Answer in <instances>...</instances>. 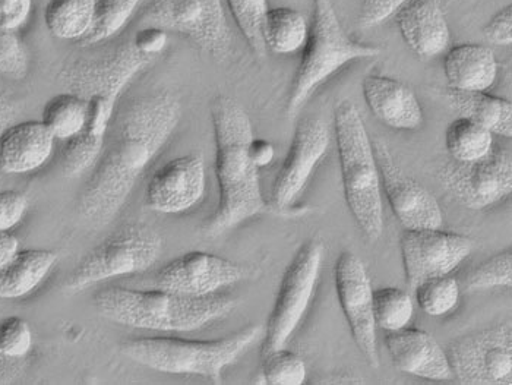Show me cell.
I'll list each match as a JSON object with an SVG mask.
<instances>
[{"mask_svg":"<svg viewBox=\"0 0 512 385\" xmlns=\"http://www.w3.org/2000/svg\"><path fill=\"white\" fill-rule=\"evenodd\" d=\"M182 118V104L170 91H157L129 104L93 166L77 210L85 222H112L147 167L167 144Z\"/></svg>","mask_w":512,"mask_h":385,"instance_id":"cell-1","label":"cell"},{"mask_svg":"<svg viewBox=\"0 0 512 385\" xmlns=\"http://www.w3.org/2000/svg\"><path fill=\"white\" fill-rule=\"evenodd\" d=\"M156 58L139 53L131 41L115 52L94 59H77L60 69L59 81L66 91L87 102V126L62 151L63 173L69 178L93 169L106 144L120 96Z\"/></svg>","mask_w":512,"mask_h":385,"instance_id":"cell-2","label":"cell"},{"mask_svg":"<svg viewBox=\"0 0 512 385\" xmlns=\"http://www.w3.org/2000/svg\"><path fill=\"white\" fill-rule=\"evenodd\" d=\"M216 141V176L220 198L216 211L205 220V238H218L240 223L267 210L259 183V169L249 157L254 140L251 119L229 96H217L210 106Z\"/></svg>","mask_w":512,"mask_h":385,"instance_id":"cell-3","label":"cell"},{"mask_svg":"<svg viewBox=\"0 0 512 385\" xmlns=\"http://www.w3.org/2000/svg\"><path fill=\"white\" fill-rule=\"evenodd\" d=\"M94 306L107 320L139 330L189 333L227 317L236 302L227 296H188L169 290L106 287L94 295Z\"/></svg>","mask_w":512,"mask_h":385,"instance_id":"cell-4","label":"cell"},{"mask_svg":"<svg viewBox=\"0 0 512 385\" xmlns=\"http://www.w3.org/2000/svg\"><path fill=\"white\" fill-rule=\"evenodd\" d=\"M334 131L347 207L365 238L378 241L384 230L381 176L374 142L355 103L335 106Z\"/></svg>","mask_w":512,"mask_h":385,"instance_id":"cell-5","label":"cell"},{"mask_svg":"<svg viewBox=\"0 0 512 385\" xmlns=\"http://www.w3.org/2000/svg\"><path fill=\"white\" fill-rule=\"evenodd\" d=\"M264 334L252 324L217 340L179 337H138L123 343L122 353L131 361L164 374L199 375L220 384L223 371L254 346Z\"/></svg>","mask_w":512,"mask_h":385,"instance_id":"cell-6","label":"cell"},{"mask_svg":"<svg viewBox=\"0 0 512 385\" xmlns=\"http://www.w3.org/2000/svg\"><path fill=\"white\" fill-rule=\"evenodd\" d=\"M381 49L353 40L331 0H314L308 40L287 100V118L295 119L316 90L347 63L376 58Z\"/></svg>","mask_w":512,"mask_h":385,"instance_id":"cell-7","label":"cell"},{"mask_svg":"<svg viewBox=\"0 0 512 385\" xmlns=\"http://www.w3.org/2000/svg\"><path fill=\"white\" fill-rule=\"evenodd\" d=\"M163 238L144 224H129L104 239L81 258L66 277L68 293H79L94 284L147 271L157 263Z\"/></svg>","mask_w":512,"mask_h":385,"instance_id":"cell-8","label":"cell"},{"mask_svg":"<svg viewBox=\"0 0 512 385\" xmlns=\"http://www.w3.org/2000/svg\"><path fill=\"white\" fill-rule=\"evenodd\" d=\"M144 25L179 34L217 61L233 52L223 0H151L138 20V27Z\"/></svg>","mask_w":512,"mask_h":385,"instance_id":"cell-9","label":"cell"},{"mask_svg":"<svg viewBox=\"0 0 512 385\" xmlns=\"http://www.w3.org/2000/svg\"><path fill=\"white\" fill-rule=\"evenodd\" d=\"M324 251L321 241L306 242L287 265L264 328L261 358L274 350L284 349L305 317L321 273Z\"/></svg>","mask_w":512,"mask_h":385,"instance_id":"cell-10","label":"cell"},{"mask_svg":"<svg viewBox=\"0 0 512 385\" xmlns=\"http://www.w3.org/2000/svg\"><path fill=\"white\" fill-rule=\"evenodd\" d=\"M453 377L470 385L512 384L511 323L458 337L447 350Z\"/></svg>","mask_w":512,"mask_h":385,"instance_id":"cell-11","label":"cell"},{"mask_svg":"<svg viewBox=\"0 0 512 385\" xmlns=\"http://www.w3.org/2000/svg\"><path fill=\"white\" fill-rule=\"evenodd\" d=\"M438 181L470 210H483L507 198L512 191V159L505 148H492L474 162L451 160L439 169Z\"/></svg>","mask_w":512,"mask_h":385,"instance_id":"cell-12","label":"cell"},{"mask_svg":"<svg viewBox=\"0 0 512 385\" xmlns=\"http://www.w3.org/2000/svg\"><path fill=\"white\" fill-rule=\"evenodd\" d=\"M335 290L357 349L372 368L379 366L374 318V289L365 264L353 252H343L334 268Z\"/></svg>","mask_w":512,"mask_h":385,"instance_id":"cell-13","label":"cell"},{"mask_svg":"<svg viewBox=\"0 0 512 385\" xmlns=\"http://www.w3.org/2000/svg\"><path fill=\"white\" fill-rule=\"evenodd\" d=\"M407 284H417L435 277L450 276L470 254L473 241L458 233L439 229H404L400 241Z\"/></svg>","mask_w":512,"mask_h":385,"instance_id":"cell-14","label":"cell"},{"mask_svg":"<svg viewBox=\"0 0 512 385\" xmlns=\"http://www.w3.org/2000/svg\"><path fill=\"white\" fill-rule=\"evenodd\" d=\"M381 186L404 229H439L444 223L438 201L425 186L407 175L384 142L374 144Z\"/></svg>","mask_w":512,"mask_h":385,"instance_id":"cell-15","label":"cell"},{"mask_svg":"<svg viewBox=\"0 0 512 385\" xmlns=\"http://www.w3.org/2000/svg\"><path fill=\"white\" fill-rule=\"evenodd\" d=\"M330 145L327 125L321 119H302L297 123L292 144L283 166L278 170L271 201L277 211H286L302 195L315 167Z\"/></svg>","mask_w":512,"mask_h":385,"instance_id":"cell-16","label":"cell"},{"mask_svg":"<svg viewBox=\"0 0 512 385\" xmlns=\"http://www.w3.org/2000/svg\"><path fill=\"white\" fill-rule=\"evenodd\" d=\"M248 276L242 264L208 252L192 251L164 265L156 276V286L188 296H210Z\"/></svg>","mask_w":512,"mask_h":385,"instance_id":"cell-17","label":"cell"},{"mask_svg":"<svg viewBox=\"0 0 512 385\" xmlns=\"http://www.w3.org/2000/svg\"><path fill=\"white\" fill-rule=\"evenodd\" d=\"M205 182V162L201 154L176 157L151 176L145 203L156 213H185L204 197Z\"/></svg>","mask_w":512,"mask_h":385,"instance_id":"cell-18","label":"cell"},{"mask_svg":"<svg viewBox=\"0 0 512 385\" xmlns=\"http://www.w3.org/2000/svg\"><path fill=\"white\" fill-rule=\"evenodd\" d=\"M394 17L404 43L419 58H434L450 47V25L441 0H409Z\"/></svg>","mask_w":512,"mask_h":385,"instance_id":"cell-19","label":"cell"},{"mask_svg":"<svg viewBox=\"0 0 512 385\" xmlns=\"http://www.w3.org/2000/svg\"><path fill=\"white\" fill-rule=\"evenodd\" d=\"M385 346L398 371L426 378V380H453L447 352L434 337L419 328H403L385 337Z\"/></svg>","mask_w":512,"mask_h":385,"instance_id":"cell-20","label":"cell"},{"mask_svg":"<svg viewBox=\"0 0 512 385\" xmlns=\"http://www.w3.org/2000/svg\"><path fill=\"white\" fill-rule=\"evenodd\" d=\"M55 142L41 121L12 123L0 135V170L24 175L40 169L52 157Z\"/></svg>","mask_w":512,"mask_h":385,"instance_id":"cell-21","label":"cell"},{"mask_svg":"<svg viewBox=\"0 0 512 385\" xmlns=\"http://www.w3.org/2000/svg\"><path fill=\"white\" fill-rule=\"evenodd\" d=\"M372 115L397 131H416L423 125L422 104L404 82L369 75L362 84Z\"/></svg>","mask_w":512,"mask_h":385,"instance_id":"cell-22","label":"cell"},{"mask_svg":"<svg viewBox=\"0 0 512 385\" xmlns=\"http://www.w3.org/2000/svg\"><path fill=\"white\" fill-rule=\"evenodd\" d=\"M444 72L450 88L464 91H488L498 77V62L488 46L466 43L448 50Z\"/></svg>","mask_w":512,"mask_h":385,"instance_id":"cell-23","label":"cell"},{"mask_svg":"<svg viewBox=\"0 0 512 385\" xmlns=\"http://www.w3.org/2000/svg\"><path fill=\"white\" fill-rule=\"evenodd\" d=\"M58 263L52 249H20L0 270V298L18 299L30 295Z\"/></svg>","mask_w":512,"mask_h":385,"instance_id":"cell-24","label":"cell"},{"mask_svg":"<svg viewBox=\"0 0 512 385\" xmlns=\"http://www.w3.org/2000/svg\"><path fill=\"white\" fill-rule=\"evenodd\" d=\"M447 100L460 118L479 123L499 137H512V104L486 91L448 88Z\"/></svg>","mask_w":512,"mask_h":385,"instance_id":"cell-25","label":"cell"},{"mask_svg":"<svg viewBox=\"0 0 512 385\" xmlns=\"http://www.w3.org/2000/svg\"><path fill=\"white\" fill-rule=\"evenodd\" d=\"M94 8L96 0H49L44 9V24L56 39L77 44L91 30Z\"/></svg>","mask_w":512,"mask_h":385,"instance_id":"cell-26","label":"cell"},{"mask_svg":"<svg viewBox=\"0 0 512 385\" xmlns=\"http://www.w3.org/2000/svg\"><path fill=\"white\" fill-rule=\"evenodd\" d=\"M309 24L299 11L287 6L270 8L265 18V49L277 55H290L305 47L308 40Z\"/></svg>","mask_w":512,"mask_h":385,"instance_id":"cell-27","label":"cell"},{"mask_svg":"<svg viewBox=\"0 0 512 385\" xmlns=\"http://www.w3.org/2000/svg\"><path fill=\"white\" fill-rule=\"evenodd\" d=\"M87 102L79 94H56L43 107L41 122L55 140L69 142L78 138L87 126Z\"/></svg>","mask_w":512,"mask_h":385,"instance_id":"cell-28","label":"cell"},{"mask_svg":"<svg viewBox=\"0 0 512 385\" xmlns=\"http://www.w3.org/2000/svg\"><path fill=\"white\" fill-rule=\"evenodd\" d=\"M445 145L455 162H474L491 153L493 134L479 123L458 118L445 132Z\"/></svg>","mask_w":512,"mask_h":385,"instance_id":"cell-29","label":"cell"},{"mask_svg":"<svg viewBox=\"0 0 512 385\" xmlns=\"http://www.w3.org/2000/svg\"><path fill=\"white\" fill-rule=\"evenodd\" d=\"M142 0H96L94 20L78 47H91L118 36L137 12Z\"/></svg>","mask_w":512,"mask_h":385,"instance_id":"cell-30","label":"cell"},{"mask_svg":"<svg viewBox=\"0 0 512 385\" xmlns=\"http://www.w3.org/2000/svg\"><path fill=\"white\" fill-rule=\"evenodd\" d=\"M226 5L249 49L256 58L264 59L267 56V49L262 30L270 11L268 0H226Z\"/></svg>","mask_w":512,"mask_h":385,"instance_id":"cell-31","label":"cell"},{"mask_svg":"<svg viewBox=\"0 0 512 385\" xmlns=\"http://www.w3.org/2000/svg\"><path fill=\"white\" fill-rule=\"evenodd\" d=\"M413 301L409 293L397 287L374 290V318L382 330H403L413 318Z\"/></svg>","mask_w":512,"mask_h":385,"instance_id":"cell-32","label":"cell"},{"mask_svg":"<svg viewBox=\"0 0 512 385\" xmlns=\"http://www.w3.org/2000/svg\"><path fill=\"white\" fill-rule=\"evenodd\" d=\"M417 305L431 317L453 311L460 301V284L450 276L435 277L414 287Z\"/></svg>","mask_w":512,"mask_h":385,"instance_id":"cell-33","label":"cell"},{"mask_svg":"<svg viewBox=\"0 0 512 385\" xmlns=\"http://www.w3.org/2000/svg\"><path fill=\"white\" fill-rule=\"evenodd\" d=\"M305 361L284 349L262 356L261 377L270 385H302L306 381Z\"/></svg>","mask_w":512,"mask_h":385,"instance_id":"cell-34","label":"cell"},{"mask_svg":"<svg viewBox=\"0 0 512 385\" xmlns=\"http://www.w3.org/2000/svg\"><path fill=\"white\" fill-rule=\"evenodd\" d=\"M466 290L493 289V287H510L512 284V251L510 248L488 258L485 263L477 265L466 277Z\"/></svg>","mask_w":512,"mask_h":385,"instance_id":"cell-35","label":"cell"},{"mask_svg":"<svg viewBox=\"0 0 512 385\" xmlns=\"http://www.w3.org/2000/svg\"><path fill=\"white\" fill-rule=\"evenodd\" d=\"M30 74V52L20 31L0 30V77L22 81Z\"/></svg>","mask_w":512,"mask_h":385,"instance_id":"cell-36","label":"cell"},{"mask_svg":"<svg viewBox=\"0 0 512 385\" xmlns=\"http://www.w3.org/2000/svg\"><path fill=\"white\" fill-rule=\"evenodd\" d=\"M33 349V331L21 317H8L0 321V356L21 359Z\"/></svg>","mask_w":512,"mask_h":385,"instance_id":"cell-37","label":"cell"},{"mask_svg":"<svg viewBox=\"0 0 512 385\" xmlns=\"http://www.w3.org/2000/svg\"><path fill=\"white\" fill-rule=\"evenodd\" d=\"M28 198L15 189L0 191V232H9L21 223L27 213Z\"/></svg>","mask_w":512,"mask_h":385,"instance_id":"cell-38","label":"cell"},{"mask_svg":"<svg viewBox=\"0 0 512 385\" xmlns=\"http://www.w3.org/2000/svg\"><path fill=\"white\" fill-rule=\"evenodd\" d=\"M409 0H360L359 18L357 24L360 28H374L381 25L388 18L394 17L395 12Z\"/></svg>","mask_w":512,"mask_h":385,"instance_id":"cell-39","label":"cell"},{"mask_svg":"<svg viewBox=\"0 0 512 385\" xmlns=\"http://www.w3.org/2000/svg\"><path fill=\"white\" fill-rule=\"evenodd\" d=\"M131 43L142 55L157 59L169 43V33L153 25H144V27H138L137 34Z\"/></svg>","mask_w":512,"mask_h":385,"instance_id":"cell-40","label":"cell"},{"mask_svg":"<svg viewBox=\"0 0 512 385\" xmlns=\"http://www.w3.org/2000/svg\"><path fill=\"white\" fill-rule=\"evenodd\" d=\"M33 12V0H0V30L20 31Z\"/></svg>","mask_w":512,"mask_h":385,"instance_id":"cell-41","label":"cell"},{"mask_svg":"<svg viewBox=\"0 0 512 385\" xmlns=\"http://www.w3.org/2000/svg\"><path fill=\"white\" fill-rule=\"evenodd\" d=\"M483 36L495 46H511L512 6L508 5L496 12L483 27Z\"/></svg>","mask_w":512,"mask_h":385,"instance_id":"cell-42","label":"cell"},{"mask_svg":"<svg viewBox=\"0 0 512 385\" xmlns=\"http://www.w3.org/2000/svg\"><path fill=\"white\" fill-rule=\"evenodd\" d=\"M249 157L258 169L261 167L268 166L273 163L274 157H276V150L274 145L270 141L265 140H254L249 145Z\"/></svg>","mask_w":512,"mask_h":385,"instance_id":"cell-43","label":"cell"},{"mask_svg":"<svg viewBox=\"0 0 512 385\" xmlns=\"http://www.w3.org/2000/svg\"><path fill=\"white\" fill-rule=\"evenodd\" d=\"M20 251V241L11 232H0V270Z\"/></svg>","mask_w":512,"mask_h":385,"instance_id":"cell-44","label":"cell"},{"mask_svg":"<svg viewBox=\"0 0 512 385\" xmlns=\"http://www.w3.org/2000/svg\"><path fill=\"white\" fill-rule=\"evenodd\" d=\"M15 116H17V106L5 94L0 93V135L14 123Z\"/></svg>","mask_w":512,"mask_h":385,"instance_id":"cell-45","label":"cell"},{"mask_svg":"<svg viewBox=\"0 0 512 385\" xmlns=\"http://www.w3.org/2000/svg\"><path fill=\"white\" fill-rule=\"evenodd\" d=\"M3 359H5V358H2V356H0V361H3Z\"/></svg>","mask_w":512,"mask_h":385,"instance_id":"cell-46","label":"cell"}]
</instances>
